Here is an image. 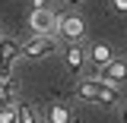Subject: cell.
Returning <instances> with one entry per match:
<instances>
[{
    "label": "cell",
    "mask_w": 127,
    "mask_h": 123,
    "mask_svg": "<svg viewBox=\"0 0 127 123\" xmlns=\"http://www.w3.org/2000/svg\"><path fill=\"white\" fill-rule=\"evenodd\" d=\"M0 35H3V32H0Z\"/></svg>",
    "instance_id": "obj_17"
},
{
    "label": "cell",
    "mask_w": 127,
    "mask_h": 123,
    "mask_svg": "<svg viewBox=\"0 0 127 123\" xmlns=\"http://www.w3.org/2000/svg\"><path fill=\"white\" fill-rule=\"evenodd\" d=\"M45 6H51V0H32V10H45Z\"/></svg>",
    "instance_id": "obj_14"
},
{
    "label": "cell",
    "mask_w": 127,
    "mask_h": 123,
    "mask_svg": "<svg viewBox=\"0 0 127 123\" xmlns=\"http://www.w3.org/2000/svg\"><path fill=\"white\" fill-rule=\"evenodd\" d=\"M0 123H16V104H0Z\"/></svg>",
    "instance_id": "obj_12"
},
{
    "label": "cell",
    "mask_w": 127,
    "mask_h": 123,
    "mask_svg": "<svg viewBox=\"0 0 127 123\" xmlns=\"http://www.w3.org/2000/svg\"><path fill=\"white\" fill-rule=\"evenodd\" d=\"M19 98V82L13 73H0V104H16Z\"/></svg>",
    "instance_id": "obj_9"
},
{
    "label": "cell",
    "mask_w": 127,
    "mask_h": 123,
    "mask_svg": "<svg viewBox=\"0 0 127 123\" xmlns=\"http://www.w3.org/2000/svg\"><path fill=\"white\" fill-rule=\"evenodd\" d=\"M98 76L105 79V82H111V85L127 82V57H111V60L98 70Z\"/></svg>",
    "instance_id": "obj_6"
},
{
    "label": "cell",
    "mask_w": 127,
    "mask_h": 123,
    "mask_svg": "<svg viewBox=\"0 0 127 123\" xmlns=\"http://www.w3.org/2000/svg\"><path fill=\"white\" fill-rule=\"evenodd\" d=\"M57 35L67 38V41H83L86 38V22L79 16L67 13V16H57Z\"/></svg>",
    "instance_id": "obj_4"
},
{
    "label": "cell",
    "mask_w": 127,
    "mask_h": 123,
    "mask_svg": "<svg viewBox=\"0 0 127 123\" xmlns=\"http://www.w3.org/2000/svg\"><path fill=\"white\" fill-rule=\"evenodd\" d=\"M121 120L127 123V104H124V107H121Z\"/></svg>",
    "instance_id": "obj_15"
},
{
    "label": "cell",
    "mask_w": 127,
    "mask_h": 123,
    "mask_svg": "<svg viewBox=\"0 0 127 123\" xmlns=\"http://www.w3.org/2000/svg\"><path fill=\"white\" fill-rule=\"evenodd\" d=\"M29 29L35 35H57V13L45 6V10H32L29 16Z\"/></svg>",
    "instance_id": "obj_3"
},
{
    "label": "cell",
    "mask_w": 127,
    "mask_h": 123,
    "mask_svg": "<svg viewBox=\"0 0 127 123\" xmlns=\"http://www.w3.org/2000/svg\"><path fill=\"white\" fill-rule=\"evenodd\" d=\"M67 3H70V6H76V3H83V0H67Z\"/></svg>",
    "instance_id": "obj_16"
},
{
    "label": "cell",
    "mask_w": 127,
    "mask_h": 123,
    "mask_svg": "<svg viewBox=\"0 0 127 123\" xmlns=\"http://www.w3.org/2000/svg\"><path fill=\"white\" fill-rule=\"evenodd\" d=\"M16 123H38V110L29 101H19L16 104Z\"/></svg>",
    "instance_id": "obj_11"
},
{
    "label": "cell",
    "mask_w": 127,
    "mask_h": 123,
    "mask_svg": "<svg viewBox=\"0 0 127 123\" xmlns=\"http://www.w3.org/2000/svg\"><path fill=\"white\" fill-rule=\"evenodd\" d=\"M57 35H32V41L22 44L19 51V57H26V60H38V57H51V54H57Z\"/></svg>",
    "instance_id": "obj_2"
},
{
    "label": "cell",
    "mask_w": 127,
    "mask_h": 123,
    "mask_svg": "<svg viewBox=\"0 0 127 123\" xmlns=\"http://www.w3.org/2000/svg\"><path fill=\"white\" fill-rule=\"evenodd\" d=\"M45 117H48V123H70V120H73L70 107H67V104H61V101H54V104L48 107Z\"/></svg>",
    "instance_id": "obj_10"
},
{
    "label": "cell",
    "mask_w": 127,
    "mask_h": 123,
    "mask_svg": "<svg viewBox=\"0 0 127 123\" xmlns=\"http://www.w3.org/2000/svg\"><path fill=\"white\" fill-rule=\"evenodd\" d=\"M76 95H79V101H89V104H102V107H118V101H121V92H118V85L105 82L102 76L79 79Z\"/></svg>",
    "instance_id": "obj_1"
},
{
    "label": "cell",
    "mask_w": 127,
    "mask_h": 123,
    "mask_svg": "<svg viewBox=\"0 0 127 123\" xmlns=\"http://www.w3.org/2000/svg\"><path fill=\"white\" fill-rule=\"evenodd\" d=\"M64 66L76 76V73H83V66H86V47L79 44V41H70V47L64 51Z\"/></svg>",
    "instance_id": "obj_7"
},
{
    "label": "cell",
    "mask_w": 127,
    "mask_h": 123,
    "mask_svg": "<svg viewBox=\"0 0 127 123\" xmlns=\"http://www.w3.org/2000/svg\"><path fill=\"white\" fill-rule=\"evenodd\" d=\"M19 51H22V44L16 38L0 35V73H13L16 60H19Z\"/></svg>",
    "instance_id": "obj_5"
},
{
    "label": "cell",
    "mask_w": 127,
    "mask_h": 123,
    "mask_svg": "<svg viewBox=\"0 0 127 123\" xmlns=\"http://www.w3.org/2000/svg\"><path fill=\"white\" fill-rule=\"evenodd\" d=\"M111 6H114L118 13H127V0H111Z\"/></svg>",
    "instance_id": "obj_13"
},
{
    "label": "cell",
    "mask_w": 127,
    "mask_h": 123,
    "mask_svg": "<svg viewBox=\"0 0 127 123\" xmlns=\"http://www.w3.org/2000/svg\"><path fill=\"white\" fill-rule=\"evenodd\" d=\"M111 57H114V51H111V44H105V41H95V44L86 51V63H89V66H98V70H102Z\"/></svg>",
    "instance_id": "obj_8"
}]
</instances>
